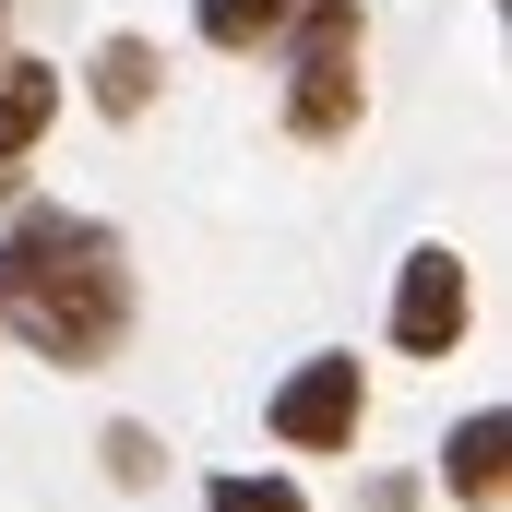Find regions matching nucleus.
<instances>
[{"mask_svg":"<svg viewBox=\"0 0 512 512\" xmlns=\"http://www.w3.org/2000/svg\"><path fill=\"white\" fill-rule=\"evenodd\" d=\"M0 334H24V346L60 358V370H96L131 334L120 227H96V215H72V203L12 215V239H0Z\"/></svg>","mask_w":512,"mask_h":512,"instance_id":"f257e3e1","label":"nucleus"},{"mask_svg":"<svg viewBox=\"0 0 512 512\" xmlns=\"http://www.w3.org/2000/svg\"><path fill=\"white\" fill-rule=\"evenodd\" d=\"M286 24H298V72H286V131H298V143H346V131H358V108H370V84H358V48H370L358 0H298Z\"/></svg>","mask_w":512,"mask_h":512,"instance_id":"f03ea898","label":"nucleus"},{"mask_svg":"<svg viewBox=\"0 0 512 512\" xmlns=\"http://www.w3.org/2000/svg\"><path fill=\"white\" fill-rule=\"evenodd\" d=\"M465 322H477L465 251H453V239L405 251V274H393V346H405V358H453V346H465Z\"/></svg>","mask_w":512,"mask_h":512,"instance_id":"7ed1b4c3","label":"nucleus"},{"mask_svg":"<svg viewBox=\"0 0 512 512\" xmlns=\"http://www.w3.org/2000/svg\"><path fill=\"white\" fill-rule=\"evenodd\" d=\"M358 417H370L358 358H298V370L274 382V441H286V453H346Z\"/></svg>","mask_w":512,"mask_h":512,"instance_id":"20e7f679","label":"nucleus"},{"mask_svg":"<svg viewBox=\"0 0 512 512\" xmlns=\"http://www.w3.org/2000/svg\"><path fill=\"white\" fill-rule=\"evenodd\" d=\"M501 453H512V417H501V405H477V417L441 441V489H453L465 512H501V477H512Z\"/></svg>","mask_w":512,"mask_h":512,"instance_id":"39448f33","label":"nucleus"},{"mask_svg":"<svg viewBox=\"0 0 512 512\" xmlns=\"http://www.w3.org/2000/svg\"><path fill=\"white\" fill-rule=\"evenodd\" d=\"M48 120H60V72H48V60H0V179L36 155Z\"/></svg>","mask_w":512,"mask_h":512,"instance_id":"423d86ee","label":"nucleus"},{"mask_svg":"<svg viewBox=\"0 0 512 512\" xmlns=\"http://www.w3.org/2000/svg\"><path fill=\"white\" fill-rule=\"evenodd\" d=\"M155 72H167V60H155L143 36H108V48H96V108H108V120H143V108H155Z\"/></svg>","mask_w":512,"mask_h":512,"instance_id":"0eeeda50","label":"nucleus"},{"mask_svg":"<svg viewBox=\"0 0 512 512\" xmlns=\"http://www.w3.org/2000/svg\"><path fill=\"white\" fill-rule=\"evenodd\" d=\"M286 12H298V0H191L203 48H262V36H286Z\"/></svg>","mask_w":512,"mask_h":512,"instance_id":"6e6552de","label":"nucleus"},{"mask_svg":"<svg viewBox=\"0 0 512 512\" xmlns=\"http://www.w3.org/2000/svg\"><path fill=\"white\" fill-rule=\"evenodd\" d=\"M203 512H298V477H215Z\"/></svg>","mask_w":512,"mask_h":512,"instance_id":"1a4fd4ad","label":"nucleus"},{"mask_svg":"<svg viewBox=\"0 0 512 512\" xmlns=\"http://www.w3.org/2000/svg\"><path fill=\"white\" fill-rule=\"evenodd\" d=\"M108 477H120V489L155 477V429H108Z\"/></svg>","mask_w":512,"mask_h":512,"instance_id":"9d476101","label":"nucleus"}]
</instances>
